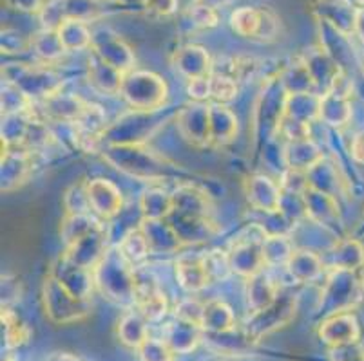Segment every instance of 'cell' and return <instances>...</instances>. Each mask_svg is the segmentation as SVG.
Listing matches in <instances>:
<instances>
[{"label":"cell","mask_w":364,"mask_h":361,"mask_svg":"<svg viewBox=\"0 0 364 361\" xmlns=\"http://www.w3.org/2000/svg\"><path fill=\"white\" fill-rule=\"evenodd\" d=\"M210 94L216 96L218 99H232L236 94V84H234L232 78L228 76H216L214 79H210Z\"/></svg>","instance_id":"6"},{"label":"cell","mask_w":364,"mask_h":361,"mask_svg":"<svg viewBox=\"0 0 364 361\" xmlns=\"http://www.w3.org/2000/svg\"><path fill=\"white\" fill-rule=\"evenodd\" d=\"M352 152L357 161L364 163V134H359L352 143Z\"/></svg>","instance_id":"9"},{"label":"cell","mask_w":364,"mask_h":361,"mask_svg":"<svg viewBox=\"0 0 364 361\" xmlns=\"http://www.w3.org/2000/svg\"><path fill=\"white\" fill-rule=\"evenodd\" d=\"M140 350L144 361H171V352L167 350V347L156 340H147L140 347Z\"/></svg>","instance_id":"7"},{"label":"cell","mask_w":364,"mask_h":361,"mask_svg":"<svg viewBox=\"0 0 364 361\" xmlns=\"http://www.w3.org/2000/svg\"><path fill=\"white\" fill-rule=\"evenodd\" d=\"M230 22H232V28L237 35L248 36V38H250V36H252V38H257V33H259L261 26V9H237V11H234L232 16H230Z\"/></svg>","instance_id":"3"},{"label":"cell","mask_w":364,"mask_h":361,"mask_svg":"<svg viewBox=\"0 0 364 361\" xmlns=\"http://www.w3.org/2000/svg\"><path fill=\"white\" fill-rule=\"evenodd\" d=\"M18 9H24V0H18Z\"/></svg>","instance_id":"11"},{"label":"cell","mask_w":364,"mask_h":361,"mask_svg":"<svg viewBox=\"0 0 364 361\" xmlns=\"http://www.w3.org/2000/svg\"><path fill=\"white\" fill-rule=\"evenodd\" d=\"M178 277L181 280V286L188 291H198L208 284V273L205 267V260H181L178 264Z\"/></svg>","instance_id":"2"},{"label":"cell","mask_w":364,"mask_h":361,"mask_svg":"<svg viewBox=\"0 0 364 361\" xmlns=\"http://www.w3.org/2000/svg\"><path fill=\"white\" fill-rule=\"evenodd\" d=\"M348 4H352L355 9H364V0H348Z\"/></svg>","instance_id":"10"},{"label":"cell","mask_w":364,"mask_h":361,"mask_svg":"<svg viewBox=\"0 0 364 361\" xmlns=\"http://www.w3.org/2000/svg\"><path fill=\"white\" fill-rule=\"evenodd\" d=\"M85 195H87L89 206L104 217L117 213L122 204V197L117 188L104 179H95L92 183H89Z\"/></svg>","instance_id":"1"},{"label":"cell","mask_w":364,"mask_h":361,"mask_svg":"<svg viewBox=\"0 0 364 361\" xmlns=\"http://www.w3.org/2000/svg\"><path fill=\"white\" fill-rule=\"evenodd\" d=\"M191 20H193L194 24L198 28H203V29H210V28H216L218 26V15L213 8H208V6H191Z\"/></svg>","instance_id":"5"},{"label":"cell","mask_w":364,"mask_h":361,"mask_svg":"<svg viewBox=\"0 0 364 361\" xmlns=\"http://www.w3.org/2000/svg\"><path fill=\"white\" fill-rule=\"evenodd\" d=\"M122 251H124V257L131 258V260H141V258L147 257L149 238H145V235L136 231V244H132L131 235H127L124 244H122Z\"/></svg>","instance_id":"4"},{"label":"cell","mask_w":364,"mask_h":361,"mask_svg":"<svg viewBox=\"0 0 364 361\" xmlns=\"http://www.w3.org/2000/svg\"><path fill=\"white\" fill-rule=\"evenodd\" d=\"M176 0H145V8L158 15H171L176 9Z\"/></svg>","instance_id":"8"}]
</instances>
